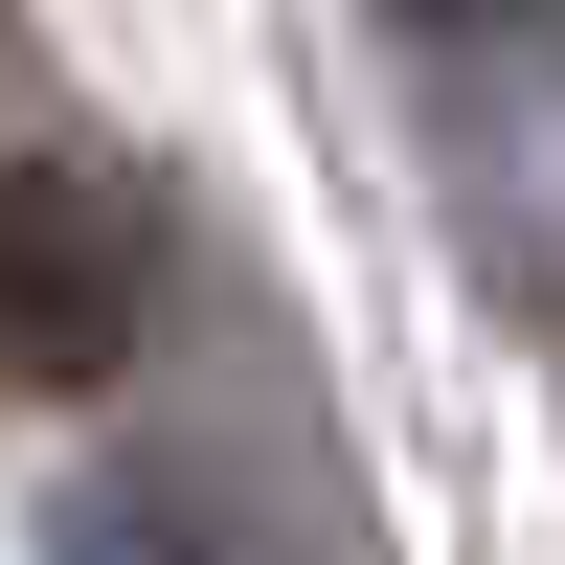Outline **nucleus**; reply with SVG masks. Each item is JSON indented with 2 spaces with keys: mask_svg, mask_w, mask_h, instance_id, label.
Here are the masks:
<instances>
[{
  "mask_svg": "<svg viewBox=\"0 0 565 565\" xmlns=\"http://www.w3.org/2000/svg\"><path fill=\"white\" fill-rule=\"evenodd\" d=\"M159 317V226L114 159H0V385H114Z\"/></svg>",
  "mask_w": 565,
  "mask_h": 565,
  "instance_id": "1",
  "label": "nucleus"
},
{
  "mask_svg": "<svg viewBox=\"0 0 565 565\" xmlns=\"http://www.w3.org/2000/svg\"><path fill=\"white\" fill-rule=\"evenodd\" d=\"M430 45H565V0H407Z\"/></svg>",
  "mask_w": 565,
  "mask_h": 565,
  "instance_id": "2",
  "label": "nucleus"
}]
</instances>
